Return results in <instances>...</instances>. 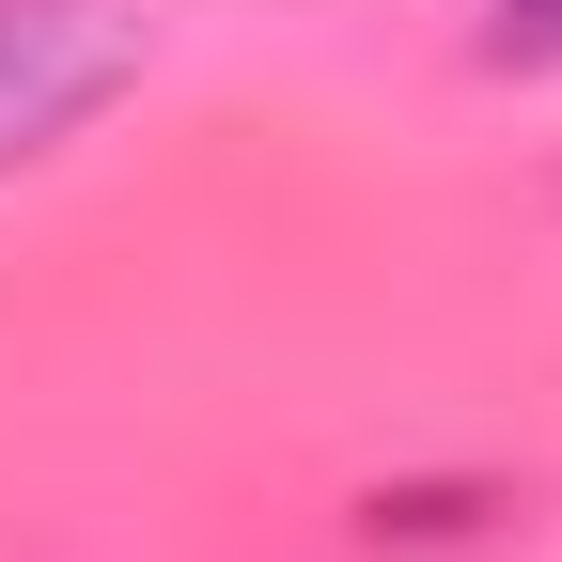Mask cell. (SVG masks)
Wrapping results in <instances>:
<instances>
[{"mask_svg":"<svg viewBox=\"0 0 562 562\" xmlns=\"http://www.w3.org/2000/svg\"><path fill=\"white\" fill-rule=\"evenodd\" d=\"M125 79H140V16H110V0H0V172L63 157Z\"/></svg>","mask_w":562,"mask_h":562,"instance_id":"cell-1","label":"cell"},{"mask_svg":"<svg viewBox=\"0 0 562 562\" xmlns=\"http://www.w3.org/2000/svg\"><path fill=\"white\" fill-rule=\"evenodd\" d=\"M484 63L501 79H547L562 63V0H484Z\"/></svg>","mask_w":562,"mask_h":562,"instance_id":"cell-2","label":"cell"}]
</instances>
